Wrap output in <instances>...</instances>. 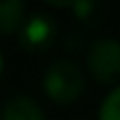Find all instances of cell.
I'll list each match as a JSON object with an SVG mask.
<instances>
[{
    "instance_id": "1",
    "label": "cell",
    "mask_w": 120,
    "mask_h": 120,
    "mask_svg": "<svg viewBox=\"0 0 120 120\" xmlns=\"http://www.w3.org/2000/svg\"><path fill=\"white\" fill-rule=\"evenodd\" d=\"M42 89L51 101L72 105L84 93V72L72 59H55L42 76Z\"/></svg>"
},
{
    "instance_id": "2",
    "label": "cell",
    "mask_w": 120,
    "mask_h": 120,
    "mask_svg": "<svg viewBox=\"0 0 120 120\" xmlns=\"http://www.w3.org/2000/svg\"><path fill=\"white\" fill-rule=\"evenodd\" d=\"M86 70L103 86L120 82V42L114 38L93 40L86 49Z\"/></svg>"
},
{
    "instance_id": "3",
    "label": "cell",
    "mask_w": 120,
    "mask_h": 120,
    "mask_svg": "<svg viewBox=\"0 0 120 120\" xmlns=\"http://www.w3.org/2000/svg\"><path fill=\"white\" fill-rule=\"evenodd\" d=\"M19 44L27 53H44L57 38V21L49 13H32L19 27Z\"/></svg>"
},
{
    "instance_id": "4",
    "label": "cell",
    "mask_w": 120,
    "mask_h": 120,
    "mask_svg": "<svg viewBox=\"0 0 120 120\" xmlns=\"http://www.w3.org/2000/svg\"><path fill=\"white\" fill-rule=\"evenodd\" d=\"M0 120H46L38 101L30 95H13L4 101Z\"/></svg>"
},
{
    "instance_id": "5",
    "label": "cell",
    "mask_w": 120,
    "mask_h": 120,
    "mask_svg": "<svg viewBox=\"0 0 120 120\" xmlns=\"http://www.w3.org/2000/svg\"><path fill=\"white\" fill-rule=\"evenodd\" d=\"M25 19V4L19 0H6L0 2V34L11 36L19 32L21 23Z\"/></svg>"
},
{
    "instance_id": "6",
    "label": "cell",
    "mask_w": 120,
    "mask_h": 120,
    "mask_svg": "<svg viewBox=\"0 0 120 120\" xmlns=\"http://www.w3.org/2000/svg\"><path fill=\"white\" fill-rule=\"evenodd\" d=\"M99 120H120V84H116L101 101Z\"/></svg>"
},
{
    "instance_id": "7",
    "label": "cell",
    "mask_w": 120,
    "mask_h": 120,
    "mask_svg": "<svg viewBox=\"0 0 120 120\" xmlns=\"http://www.w3.org/2000/svg\"><path fill=\"white\" fill-rule=\"evenodd\" d=\"M70 8H74V11H76V17H80V19H89V17L97 11V4H95V2L84 0V2H72V6H70Z\"/></svg>"
},
{
    "instance_id": "8",
    "label": "cell",
    "mask_w": 120,
    "mask_h": 120,
    "mask_svg": "<svg viewBox=\"0 0 120 120\" xmlns=\"http://www.w3.org/2000/svg\"><path fill=\"white\" fill-rule=\"evenodd\" d=\"M2 72H4V55L0 51V76H2Z\"/></svg>"
}]
</instances>
